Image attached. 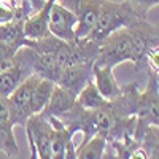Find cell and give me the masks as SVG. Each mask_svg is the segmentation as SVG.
<instances>
[{
	"mask_svg": "<svg viewBox=\"0 0 159 159\" xmlns=\"http://www.w3.org/2000/svg\"><path fill=\"white\" fill-rule=\"evenodd\" d=\"M139 19H142V16H139L129 3L126 2L113 3V2H108V0H102L96 27L92 29V32L89 34L86 40H89V42L96 43V45H100L111 32L121 29V27L132 25Z\"/></svg>",
	"mask_w": 159,
	"mask_h": 159,
	"instance_id": "cell-1",
	"label": "cell"
},
{
	"mask_svg": "<svg viewBox=\"0 0 159 159\" xmlns=\"http://www.w3.org/2000/svg\"><path fill=\"white\" fill-rule=\"evenodd\" d=\"M126 61H132V30L129 25L111 32L99 45L94 64L113 69Z\"/></svg>",
	"mask_w": 159,
	"mask_h": 159,
	"instance_id": "cell-2",
	"label": "cell"
},
{
	"mask_svg": "<svg viewBox=\"0 0 159 159\" xmlns=\"http://www.w3.org/2000/svg\"><path fill=\"white\" fill-rule=\"evenodd\" d=\"M40 76L37 75H29L25 80L18 84V88L11 92V94L7 97L8 100V107L11 111V119L15 124L19 126H25V123L29 121V103H30V97L35 84L38 83Z\"/></svg>",
	"mask_w": 159,
	"mask_h": 159,
	"instance_id": "cell-3",
	"label": "cell"
},
{
	"mask_svg": "<svg viewBox=\"0 0 159 159\" xmlns=\"http://www.w3.org/2000/svg\"><path fill=\"white\" fill-rule=\"evenodd\" d=\"M75 25L76 13L65 8L64 5L54 2L48 16V30L52 37L64 42H75Z\"/></svg>",
	"mask_w": 159,
	"mask_h": 159,
	"instance_id": "cell-4",
	"label": "cell"
},
{
	"mask_svg": "<svg viewBox=\"0 0 159 159\" xmlns=\"http://www.w3.org/2000/svg\"><path fill=\"white\" fill-rule=\"evenodd\" d=\"M25 132L32 139L37 159H51V134L52 127L43 115H34L25 123Z\"/></svg>",
	"mask_w": 159,
	"mask_h": 159,
	"instance_id": "cell-5",
	"label": "cell"
},
{
	"mask_svg": "<svg viewBox=\"0 0 159 159\" xmlns=\"http://www.w3.org/2000/svg\"><path fill=\"white\" fill-rule=\"evenodd\" d=\"M102 0H76V25L75 38L86 40L96 27Z\"/></svg>",
	"mask_w": 159,
	"mask_h": 159,
	"instance_id": "cell-6",
	"label": "cell"
},
{
	"mask_svg": "<svg viewBox=\"0 0 159 159\" xmlns=\"http://www.w3.org/2000/svg\"><path fill=\"white\" fill-rule=\"evenodd\" d=\"M13 126L15 123L11 119L8 100L7 97L0 96V151L8 157H16L19 154V147L13 134Z\"/></svg>",
	"mask_w": 159,
	"mask_h": 159,
	"instance_id": "cell-7",
	"label": "cell"
},
{
	"mask_svg": "<svg viewBox=\"0 0 159 159\" xmlns=\"http://www.w3.org/2000/svg\"><path fill=\"white\" fill-rule=\"evenodd\" d=\"M92 65H94V62L89 61V62H80V64H75V65H70V67L62 69L56 84H59L65 89L75 92V94H78V92L83 89V86L91 80Z\"/></svg>",
	"mask_w": 159,
	"mask_h": 159,
	"instance_id": "cell-8",
	"label": "cell"
},
{
	"mask_svg": "<svg viewBox=\"0 0 159 159\" xmlns=\"http://www.w3.org/2000/svg\"><path fill=\"white\" fill-rule=\"evenodd\" d=\"M140 121L150 126H157V80L151 75L148 89L145 94H139L137 113Z\"/></svg>",
	"mask_w": 159,
	"mask_h": 159,
	"instance_id": "cell-9",
	"label": "cell"
},
{
	"mask_svg": "<svg viewBox=\"0 0 159 159\" xmlns=\"http://www.w3.org/2000/svg\"><path fill=\"white\" fill-rule=\"evenodd\" d=\"M76 105V94L69 89H65L59 84L54 83V88H52V92H51V97L46 103L45 110L40 113L43 115L45 118L48 116H62L64 113L70 111L73 107Z\"/></svg>",
	"mask_w": 159,
	"mask_h": 159,
	"instance_id": "cell-10",
	"label": "cell"
},
{
	"mask_svg": "<svg viewBox=\"0 0 159 159\" xmlns=\"http://www.w3.org/2000/svg\"><path fill=\"white\" fill-rule=\"evenodd\" d=\"M92 76H94V83L97 91L102 94V97L107 102H113L119 92H121V88L118 86V81L115 80L113 75V69L111 67H105V65H92Z\"/></svg>",
	"mask_w": 159,
	"mask_h": 159,
	"instance_id": "cell-11",
	"label": "cell"
},
{
	"mask_svg": "<svg viewBox=\"0 0 159 159\" xmlns=\"http://www.w3.org/2000/svg\"><path fill=\"white\" fill-rule=\"evenodd\" d=\"M29 75H32V73L27 69V65L15 56V65L3 72H0V96L8 97L18 88V84Z\"/></svg>",
	"mask_w": 159,
	"mask_h": 159,
	"instance_id": "cell-12",
	"label": "cell"
},
{
	"mask_svg": "<svg viewBox=\"0 0 159 159\" xmlns=\"http://www.w3.org/2000/svg\"><path fill=\"white\" fill-rule=\"evenodd\" d=\"M52 88H54V83H52L51 80H46V78L38 80V83L35 84L34 92H32L30 103H29V115L30 116L38 115V113H42L45 110L46 103L51 97Z\"/></svg>",
	"mask_w": 159,
	"mask_h": 159,
	"instance_id": "cell-13",
	"label": "cell"
},
{
	"mask_svg": "<svg viewBox=\"0 0 159 159\" xmlns=\"http://www.w3.org/2000/svg\"><path fill=\"white\" fill-rule=\"evenodd\" d=\"M76 105L84 110H99V108L107 107L108 102L102 97L96 84L92 83V80H89L83 86V89L76 94Z\"/></svg>",
	"mask_w": 159,
	"mask_h": 159,
	"instance_id": "cell-14",
	"label": "cell"
},
{
	"mask_svg": "<svg viewBox=\"0 0 159 159\" xmlns=\"http://www.w3.org/2000/svg\"><path fill=\"white\" fill-rule=\"evenodd\" d=\"M0 42L15 45L18 48L24 46V19H11L10 22L0 24Z\"/></svg>",
	"mask_w": 159,
	"mask_h": 159,
	"instance_id": "cell-15",
	"label": "cell"
},
{
	"mask_svg": "<svg viewBox=\"0 0 159 159\" xmlns=\"http://www.w3.org/2000/svg\"><path fill=\"white\" fill-rule=\"evenodd\" d=\"M107 151V139L94 135L76 148V159H103Z\"/></svg>",
	"mask_w": 159,
	"mask_h": 159,
	"instance_id": "cell-16",
	"label": "cell"
},
{
	"mask_svg": "<svg viewBox=\"0 0 159 159\" xmlns=\"http://www.w3.org/2000/svg\"><path fill=\"white\" fill-rule=\"evenodd\" d=\"M19 49L21 48H18L15 45H8V43L0 42V72H3V70L15 65V56Z\"/></svg>",
	"mask_w": 159,
	"mask_h": 159,
	"instance_id": "cell-17",
	"label": "cell"
},
{
	"mask_svg": "<svg viewBox=\"0 0 159 159\" xmlns=\"http://www.w3.org/2000/svg\"><path fill=\"white\" fill-rule=\"evenodd\" d=\"M126 3H129L132 8H134V11L137 13L139 16H143V13L147 15L148 10L156 7L159 0H124Z\"/></svg>",
	"mask_w": 159,
	"mask_h": 159,
	"instance_id": "cell-18",
	"label": "cell"
},
{
	"mask_svg": "<svg viewBox=\"0 0 159 159\" xmlns=\"http://www.w3.org/2000/svg\"><path fill=\"white\" fill-rule=\"evenodd\" d=\"M11 19H15V10L0 2V24L10 22Z\"/></svg>",
	"mask_w": 159,
	"mask_h": 159,
	"instance_id": "cell-19",
	"label": "cell"
},
{
	"mask_svg": "<svg viewBox=\"0 0 159 159\" xmlns=\"http://www.w3.org/2000/svg\"><path fill=\"white\" fill-rule=\"evenodd\" d=\"M127 159H150V154L145 148H135L132 150Z\"/></svg>",
	"mask_w": 159,
	"mask_h": 159,
	"instance_id": "cell-20",
	"label": "cell"
},
{
	"mask_svg": "<svg viewBox=\"0 0 159 159\" xmlns=\"http://www.w3.org/2000/svg\"><path fill=\"white\" fill-rule=\"evenodd\" d=\"M0 2H2V0H0Z\"/></svg>",
	"mask_w": 159,
	"mask_h": 159,
	"instance_id": "cell-21",
	"label": "cell"
},
{
	"mask_svg": "<svg viewBox=\"0 0 159 159\" xmlns=\"http://www.w3.org/2000/svg\"><path fill=\"white\" fill-rule=\"evenodd\" d=\"M43 2H45V0H43Z\"/></svg>",
	"mask_w": 159,
	"mask_h": 159,
	"instance_id": "cell-22",
	"label": "cell"
}]
</instances>
